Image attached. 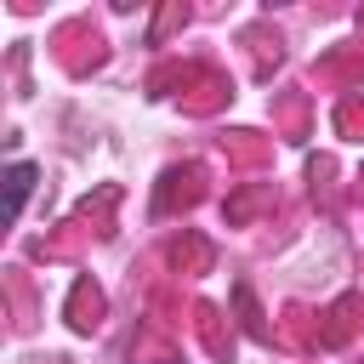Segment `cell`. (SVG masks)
I'll list each match as a JSON object with an SVG mask.
<instances>
[{"label": "cell", "instance_id": "obj_1", "mask_svg": "<svg viewBox=\"0 0 364 364\" xmlns=\"http://www.w3.org/2000/svg\"><path fill=\"white\" fill-rule=\"evenodd\" d=\"M6 188H11V216H23V205H28V188H34V165H28V159H17V165L6 171Z\"/></svg>", "mask_w": 364, "mask_h": 364}]
</instances>
